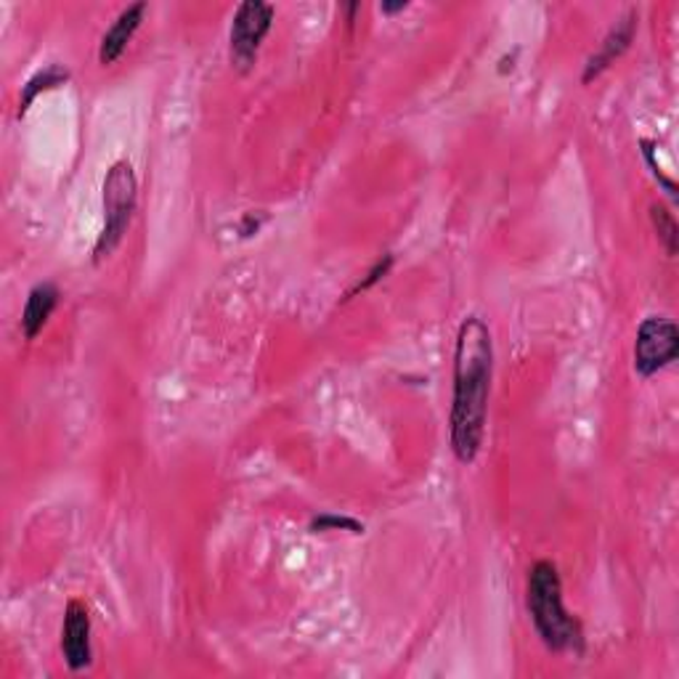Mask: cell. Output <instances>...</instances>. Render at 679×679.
Wrapping results in <instances>:
<instances>
[{"label": "cell", "instance_id": "6da1fadb", "mask_svg": "<svg viewBox=\"0 0 679 679\" xmlns=\"http://www.w3.org/2000/svg\"><path fill=\"white\" fill-rule=\"evenodd\" d=\"M494 340L481 316H468L457 332L455 375H451L449 443L459 464H472L481 455L489 419Z\"/></svg>", "mask_w": 679, "mask_h": 679}, {"label": "cell", "instance_id": "7a4b0ae2", "mask_svg": "<svg viewBox=\"0 0 679 679\" xmlns=\"http://www.w3.org/2000/svg\"><path fill=\"white\" fill-rule=\"evenodd\" d=\"M525 608L534 621L536 635L552 654H574L584 650V631L576 616L563 603V582L552 561H536L525 578Z\"/></svg>", "mask_w": 679, "mask_h": 679}, {"label": "cell", "instance_id": "3957f363", "mask_svg": "<svg viewBox=\"0 0 679 679\" xmlns=\"http://www.w3.org/2000/svg\"><path fill=\"white\" fill-rule=\"evenodd\" d=\"M102 202L104 229L96 239V248H93V261H102V258L112 255L130 229L133 212H136L138 205V178L128 159H117V163L106 170Z\"/></svg>", "mask_w": 679, "mask_h": 679}, {"label": "cell", "instance_id": "277c9868", "mask_svg": "<svg viewBox=\"0 0 679 679\" xmlns=\"http://www.w3.org/2000/svg\"><path fill=\"white\" fill-rule=\"evenodd\" d=\"M271 22H274V6L261 3V0H248L237 9L229 32V56L239 72H248L255 64Z\"/></svg>", "mask_w": 679, "mask_h": 679}, {"label": "cell", "instance_id": "5b68a950", "mask_svg": "<svg viewBox=\"0 0 679 679\" xmlns=\"http://www.w3.org/2000/svg\"><path fill=\"white\" fill-rule=\"evenodd\" d=\"M679 356V330L667 316H648L637 330L635 369L640 377H654L675 364Z\"/></svg>", "mask_w": 679, "mask_h": 679}, {"label": "cell", "instance_id": "8992f818", "mask_svg": "<svg viewBox=\"0 0 679 679\" xmlns=\"http://www.w3.org/2000/svg\"><path fill=\"white\" fill-rule=\"evenodd\" d=\"M62 656L70 671L88 669L93 661L91 614H88V608H85V603H80V600H70L64 608Z\"/></svg>", "mask_w": 679, "mask_h": 679}, {"label": "cell", "instance_id": "52a82bcc", "mask_svg": "<svg viewBox=\"0 0 679 679\" xmlns=\"http://www.w3.org/2000/svg\"><path fill=\"white\" fill-rule=\"evenodd\" d=\"M635 30H637V11H627L614 27H610L608 35L603 38L600 49L587 59L582 72V83H592V80L600 77L616 59H621L631 45V40H635Z\"/></svg>", "mask_w": 679, "mask_h": 679}, {"label": "cell", "instance_id": "ba28073f", "mask_svg": "<svg viewBox=\"0 0 679 679\" xmlns=\"http://www.w3.org/2000/svg\"><path fill=\"white\" fill-rule=\"evenodd\" d=\"M144 13H146V3H133L128 9L119 11V17L112 22L109 30L104 32L102 45H98V62L106 66L115 64L117 59L123 56L133 35H136L138 27L144 22Z\"/></svg>", "mask_w": 679, "mask_h": 679}, {"label": "cell", "instance_id": "9c48e42d", "mask_svg": "<svg viewBox=\"0 0 679 679\" xmlns=\"http://www.w3.org/2000/svg\"><path fill=\"white\" fill-rule=\"evenodd\" d=\"M59 305V288L53 282H40L27 295L22 311V332L24 340H35L45 330L49 318Z\"/></svg>", "mask_w": 679, "mask_h": 679}, {"label": "cell", "instance_id": "30bf717a", "mask_svg": "<svg viewBox=\"0 0 679 679\" xmlns=\"http://www.w3.org/2000/svg\"><path fill=\"white\" fill-rule=\"evenodd\" d=\"M66 80H70V72H66L62 64H49L45 70L35 72V75L22 85V96H19V117L27 115V109H30L40 93L56 88V85H64Z\"/></svg>", "mask_w": 679, "mask_h": 679}, {"label": "cell", "instance_id": "8fae6325", "mask_svg": "<svg viewBox=\"0 0 679 679\" xmlns=\"http://www.w3.org/2000/svg\"><path fill=\"white\" fill-rule=\"evenodd\" d=\"M650 221H654L658 242L664 244L669 258H675L679 250V226L675 212H671L667 205H650Z\"/></svg>", "mask_w": 679, "mask_h": 679}, {"label": "cell", "instance_id": "7c38bea8", "mask_svg": "<svg viewBox=\"0 0 679 679\" xmlns=\"http://www.w3.org/2000/svg\"><path fill=\"white\" fill-rule=\"evenodd\" d=\"M311 534H327V531H348V534H364V523L356 521V518L348 515H332V512H324V515H316L311 521Z\"/></svg>", "mask_w": 679, "mask_h": 679}, {"label": "cell", "instance_id": "4fadbf2b", "mask_svg": "<svg viewBox=\"0 0 679 679\" xmlns=\"http://www.w3.org/2000/svg\"><path fill=\"white\" fill-rule=\"evenodd\" d=\"M640 146H643V157H645V163H648V168H650V173H654V178L658 184L664 186V191H667V195L671 197V199H677V184L671 181V178L667 176V173L661 170V165H658V159H656V142H650V138H643L640 142Z\"/></svg>", "mask_w": 679, "mask_h": 679}, {"label": "cell", "instance_id": "5bb4252c", "mask_svg": "<svg viewBox=\"0 0 679 679\" xmlns=\"http://www.w3.org/2000/svg\"><path fill=\"white\" fill-rule=\"evenodd\" d=\"M393 263H396V258H393V255H390V252H388V255H383V258H379V261H377V263H375V265H372V269H369V274H366V276L362 279V282H358V284H356V288H353V290L348 292V295H345V301H351V297H356V295H358V292H366V290H372V288H375V284H377V282H383V279L390 274Z\"/></svg>", "mask_w": 679, "mask_h": 679}, {"label": "cell", "instance_id": "9a60e30c", "mask_svg": "<svg viewBox=\"0 0 679 679\" xmlns=\"http://www.w3.org/2000/svg\"><path fill=\"white\" fill-rule=\"evenodd\" d=\"M258 229H261V221H255V218H252L248 212V216H244V221H242V237H252Z\"/></svg>", "mask_w": 679, "mask_h": 679}, {"label": "cell", "instance_id": "2e32d148", "mask_svg": "<svg viewBox=\"0 0 679 679\" xmlns=\"http://www.w3.org/2000/svg\"><path fill=\"white\" fill-rule=\"evenodd\" d=\"M406 9H409V3H406V0H398V3H383V6H379V11H383L385 17H393V13L406 11Z\"/></svg>", "mask_w": 679, "mask_h": 679}]
</instances>
